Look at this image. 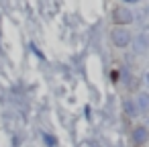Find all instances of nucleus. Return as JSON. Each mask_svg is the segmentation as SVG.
Segmentation results:
<instances>
[{"instance_id":"nucleus-4","label":"nucleus","mask_w":149,"mask_h":147,"mask_svg":"<svg viewBox=\"0 0 149 147\" xmlns=\"http://www.w3.org/2000/svg\"><path fill=\"white\" fill-rule=\"evenodd\" d=\"M147 137H149V133H147V129L145 127H137L135 129V133H133V139H135V143H145L147 141Z\"/></svg>"},{"instance_id":"nucleus-6","label":"nucleus","mask_w":149,"mask_h":147,"mask_svg":"<svg viewBox=\"0 0 149 147\" xmlns=\"http://www.w3.org/2000/svg\"><path fill=\"white\" fill-rule=\"evenodd\" d=\"M125 108H127V112H129L131 116H135V114H137V110H139V108H135V106H133V102H127V104H125Z\"/></svg>"},{"instance_id":"nucleus-1","label":"nucleus","mask_w":149,"mask_h":147,"mask_svg":"<svg viewBox=\"0 0 149 147\" xmlns=\"http://www.w3.org/2000/svg\"><path fill=\"white\" fill-rule=\"evenodd\" d=\"M112 19H114V23H116V25H129V23L133 21V15H131V10H129V8L118 6V8H114Z\"/></svg>"},{"instance_id":"nucleus-3","label":"nucleus","mask_w":149,"mask_h":147,"mask_svg":"<svg viewBox=\"0 0 149 147\" xmlns=\"http://www.w3.org/2000/svg\"><path fill=\"white\" fill-rule=\"evenodd\" d=\"M147 49H149V31L143 33V35H139L137 41H135V51L143 53V51H147Z\"/></svg>"},{"instance_id":"nucleus-5","label":"nucleus","mask_w":149,"mask_h":147,"mask_svg":"<svg viewBox=\"0 0 149 147\" xmlns=\"http://www.w3.org/2000/svg\"><path fill=\"white\" fill-rule=\"evenodd\" d=\"M137 108H141V110L149 108V94H139L137 96Z\"/></svg>"},{"instance_id":"nucleus-2","label":"nucleus","mask_w":149,"mask_h":147,"mask_svg":"<svg viewBox=\"0 0 149 147\" xmlns=\"http://www.w3.org/2000/svg\"><path fill=\"white\" fill-rule=\"evenodd\" d=\"M112 43H114L116 47L129 45V31H125V29H114V31H112Z\"/></svg>"}]
</instances>
